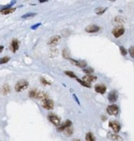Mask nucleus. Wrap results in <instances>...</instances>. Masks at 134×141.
I'll return each instance as SVG.
<instances>
[{
	"instance_id": "f257e3e1",
	"label": "nucleus",
	"mask_w": 134,
	"mask_h": 141,
	"mask_svg": "<svg viewBox=\"0 0 134 141\" xmlns=\"http://www.w3.org/2000/svg\"><path fill=\"white\" fill-rule=\"evenodd\" d=\"M29 86V84L26 80H24V79H22V80H19L18 82H16V84L15 85V91L17 93H20V92H22V91L26 90Z\"/></svg>"
},
{
	"instance_id": "f03ea898",
	"label": "nucleus",
	"mask_w": 134,
	"mask_h": 141,
	"mask_svg": "<svg viewBox=\"0 0 134 141\" xmlns=\"http://www.w3.org/2000/svg\"><path fill=\"white\" fill-rule=\"evenodd\" d=\"M48 119L49 121L51 122L52 124H53L54 126L58 127L60 125H61V120L60 118L58 117L57 115L55 114H53V113H50L49 115H48Z\"/></svg>"
},
{
	"instance_id": "7ed1b4c3",
	"label": "nucleus",
	"mask_w": 134,
	"mask_h": 141,
	"mask_svg": "<svg viewBox=\"0 0 134 141\" xmlns=\"http://www.w3.org/2000/svg\"><path fill=\"white\" fill-rule=\"evenodd\" d=\"M124 32H125V30L122 26H118L112 30V34L114 37H116V38H119L121 36H123L124 34Z\"/></svg>"
},
{
	"instance_id": "20e7f679",
	"label": "nucleus",
	"mask_w": 134,
	"mask_h": 141,
	"mask_svg": "<svg viewBox=\"0 0 134 141\" xmlns=\"http://www.w3.org/2000/svg\"><path fill=\"white\" fill-rule=\"evenodd\" d=\"M119 106L115 104L110 105L107 107V112L110 115H114V117H116V115L119 114Z\"/></svg>"
},
{
	"instance_id": "39448f33",
	"label": "nucleus",
	"mask_w": 134,
	"mask_h": 141,
	"mask_svg": "<svg viewBox=\"0 0 134 141\" xmlns=\"http://www.w3.org/2000/svg\"><path fill=\"white\" fill-rule=\"evenodd\" d=\"M41 106L46 110H52L53 108V102L50 100L49 98H46L41 101Z\"/></svg>"
},
{
	"instance_id": "423d86ee",
	"label": "nucleus",
	"mask_w": 134,
	"mask_h": 141,
	"mask_svg": "<svg viewBox=\"0 0 134 141\" xmlns=\"http://www.w3.org/2000/svg\"><path fill=\"white\" fill-rule=\"evenodd\" d=\"M109 126H110V127L113 130V131H114V133H118L121 129L120 124L116 121H110V123H109Z\"/></svg>"
},
{
	"instance_id": "0eeeda50",
	"label": "nucleus",
	"mask_w": 134,
	"mask_h": 141,
	"mask_svg": "<svg viewBox=\"0 0 134 141\" xmlns=\"http://www.w3.org/2000/svg\"><path fill=\"white\" fill-rule=\"evenodd\" d=\"M61 37L59 36H53L50 38L48 41V45L49 46H55L58 43L60 42Z\"/></svg>"
},
{
	"instance_id": "6e6552de",
	"label": "nucleus",
	"mask_w": 134,
	"mask_h": 141,
	"mask_svg": "<svg viewBox=\"0 0 134 141\" xmlns=\"http://www.w3.org/2000/svg\"><path fill=\"white\" fill-rule=\"evenodd\" d=\"M69 127H72V121L68 120V121H66L65 122L61 124V125L57 128V130L58 132H64V130H67Z\"/></svg>"
},
{
	"instance_id": "1a4fd4ad",
	"label": "nucleus",
	"mask_w": 134,
	"mask_h": 141,
	"mask_svg": "<svg viewBox=\"0 0 134 141\" xmlns=\"http://www.w3.org/2000/svg\"><path fill=\"white\" fill-rule=\"evenodd\" d=\"M108 99L110 102H114L118 100V93H117V91H111L109 93Z\"/></svg>"
},
{
	"instance_id": "9d476101",
	"label": "nucleus",
	"mask_w": 134,
	"mask_h": 141,
	"mask_svg": "<svg viewBox=\"0 0 134 141\" xmlns=\"http://www.w3.org/2000/svg\"><path fill=\"white\" fill-rule=\"evenodd\" d=\"M69 60L71 61V63H72L73 64L77 66V67H79V68H84V67H86V61H82V60H75L71 59V58H70V60Z\"/></svg>"
},
{
	"instance_id": "9b49d317",
	"label": "nucleus",
	"mask_w": 134,
	"mask_h": 141,
	"mask_svg": "<svg viewBox=\"0 0 134 141\" xmlns=\"http://www.w3.org/2000/svg\"><path fill=\"white\" fill-rule=\"evenodd\" d=\"M107 136H108V138L110 139V140H112V141H123V138L121 137V136L116 135L114 133H111V132H109Z\"/></svg>"
},
{
	"instance_id": "f8f14e48",
	"label": "nucleus",
	"mask_w": 134,
	"mask_h": 141,
	"mask_svg": "<svg viewBox=\"0 0 134 141\" xmlns=\"http://www.w3.org/2000/svg\"><path fill=\"white\" fill-rule=\"evenodd\" d=\"M85 30L88 33H95L100 31V27L96 26V25H91V26L86 27Z\"/></svg>"
},
{
	"instance_id": "ddd939ff",
	"label": "nucleus",
	"mask_w": 134,
	"mask_h": 141,
	"mask_svg": "<svg viewBox=\"0 0 134 141\" xmlns=\"http://www.w3.org/2000/svg\"><path fill=\"white\" fill-rule=\"evenodd\" d=\"M95 90L96 93H100V94H104L106 92V87L103 84H97L95 87Z\"/></svg>"
},
{
	"instance_id": "4468645a",
	"label": "nucleus",
	"mask_w": 134,
	"mask_h": 141,
	"mask_svg": "<svg viewBox=\"0 0 134 141\" xmlns=\"http://www.w3.org/2000/svg\"><path fill=\"white\" fill-rule=\"evenodd\" d=\"M11 49L13 53H15L19 49V41L17 39H13L11 43Z\"/></svg>"
},
{
	"instance_id": "2eb2a0df",
	"label": "nucleus",
	"mask_w": 134,
	"mask_h": 141,
	"mask_svg": "<svg viewBox=\"0 0 134 141\" xmlns=\"http://www.w3.org/2000/svg\"><path fill=\"white\" fill-rule=\"evenodd\" d=\"M15 10H16L15 7H6V8H3L2 10H0V13L3 15H7V14L12 13Z\"/></svg>"
},
{
	"instance_id": "dca6fc26",
	"label": "nucleus",
	"mask_w": 134,
	"mask_h": 141,
	"mask_svg": "<svg viewBox=\"0 0 134 141\" xmlns=\"http://www.w3.org/2000/svg\"><path fill=\"white\" fill-rule=\"evenodd\" d=\"M82 79L87 82L88 84H90V82H94L95 81L96 79H97V77H95V76H92V75H86V76H84L82 78Z\"/></svg>"
},
{
	"instance_id": "f3484780",
	"label": "nucleus",
	"mask_w": 134,
	"mask_h": 141,
	"mask_svg": "<svg viewBox=\"0 0 134 141\" xmlns=\"http://www.w3.org/2000/svg\"><path fill=\"white\" fill-rule=\"evenodd\" d=\"M76 79H77V81L79 82V84H82V86L86 87V88H91V85H90V84H88V82H86V81H84L83 79H80V78H76Z\"/></svg>"
},
{
	"instance_id": "a211bd4d",
	"label": "nucleus",
	"mask_w": 134,
	"mask_h": 141,
	"mask_svg": "<svg viewBox=\"0 0 134 141\" xmlns=\"http://www.w3.org/2000/svg\"><path fill=\"white\" fill-rule=\"evenodd\" d=\"M86 141H95V138L93 134L91 133V132H88L86 135Z\"/></svg>"
},
{
	"instance_id": "6ab92c4d",
	"label": "nucleus",
	"mask_w": 134,
	"mask_h": 141,
	"mask_svg": "<svg viewBox=\"0 0 134 141\" xmlns=\"http://www.w3.org/2000/svg\"><path fill=\"white\" fill-rule=\"evenodd\" d=\"M36 15L35 12H28V13H26L22 16V18L23 19H28V18H33V16H35Z\"/></svg>"
},
{
	"instance_id": "aec40b11",
	"label": "nucleus",
	"mask_w": 134,
	"mask_h": 141,
	"mask_svg": "<svg viewBox=\"0 0 134 141\" xmlns=\"http://www.w3.org/2000/svg\"><path fill=\"white\" fill-rule=\"evenodd\" d=\"M114 22H115L116 24H119V25H121V24H123L125 21L123 20V18H121V16H116V18L114 19Z\"/></svg>"
},
{
	"instance_id": "412c9836",
	"label": "nucleus",
	"mask_w": 134,
	"mask_h": 141,
	"mask_svg": "<svg viewBox=\"0 0 134 141\" xmlns=\"http://www.w3.org/2000/svg\"><path fill=\"white\" fill-rule=\"evenodd\" d=\"M2 92L3 94H7L10 93V87L8 84H5L3 85V88H2Z\"/></svg>"
},
{
	"instance_id": "4be33fe9",
	"label": "nucleus",
	"mask_w": 134,
	"mask_h": 141,
	"mask_svg": "<svg viewBox=\"0 0 134 141\" xmlns=\"http://www.w3.org/2000/svg\"><path fill=\"white\" fill-rule=\"evenodd\" d=\"M64 134L67 135V136H71L73 134V127H69L68 128L67 130H64Z\"/></svg>"
},
{
	"instance_id": "5701e85b",
	"label": "nucleus",
	"mask_w": 134,
	"mask_h": 141,
	"mask_svg": "<svg viewBox=\"0 0 134 141\" xmlns=\"http://www.w3.org/2000/svg\"><path fill=\"white\" fill-rule=\"evenodd\" d=\"M10 60V57H8V56H4L3 58H1L0 59V64H6L7 63L8 61Z\"/></svg>"
},
{
	"instance_id": "b1692460",
	"label": "nucleus",
	"mask_w": 134,
	"mask_h": 141,
	"mask_svg": "<svg viewBox=\"0 0 134 141\" xmlns=\"http://www.w3.org/2000/svg\"><path fill=\"white\" fill-rule=\"evenodd\" d=\"M37 91H38V90H35V89H33V90L30 91V93H29V97H31V98H35L36 97Z\"/></svg>"
},
{
	"instance_id": "393cba45",
	"label": "nucleus",
	"mask_w": 134,
	"mask_h": 141,
	"mask_svg": "<svg viewBox=\"0 0 134 141\" xmlns=\"http://www.w3.org/2000/svg\"><path fill=\"white\" fill-rule=\"evenodd\" d=\"M65 74H66V75L69 76V77H71V78H77V77L76 74H75V73H74L73 72H72V71H65Z\"/></svg>"
},
{
	"instance_id": "a878e982",
	"label": "nucleus",
	"mask_w": 134,
	"mask_h": 141,
	"mask_svg": "<svg viewBox=\"0 0 134 141\" xmlns=\"http://www.w3.org/2000/svg\"><path fill=\"white\" fill-rule=\"evenodd\" d=\"M62 56H64V58H65V59L70 60V58H69V52H68V49H64V51H62Z\"/></svg>"
},
{
	"instance_id": "bb28decb",
	"label": "nucleus",
	"mask_w": 134,
	"mask_h": 141,
	"mask_svg": "<svg viewBox=\"0 0 134 141\" xmlns=\"http://www.w3.org/2000/svg\"><path fill=\"white\" fill-rule=\"evenodd\" d=\"M58 49H53V51H51L49 53V57H55L58 55Z\"/></svg>"
},
{
	"instance_id": "cd10ccee",
	"label": "nucleus",
	"mask_w": 134,
	"mask_h": 141,
	"mask_svg": "<svg viewBox=\"0 0 134 141\" xmlns=\"http://www.w3.org/2000/svg\"><path fill=\"white\" fill-rule=\"evenodd\" d=\"M40 82H41V84H44V85H45V86H47V85H50V84H51V82H49V81H47V80L45 79L44 78H40Z\"/></svg>"
},
{
	"instance_id": "c85d7f7f",
	"label": "nucleus",
	"mask_w": 134,
	"mask_h": 141,
	"mask_svg": "<svg viewBox=\"0 0 134 141\" xmlns=\"http://www.w3.org/2000/svg\"><path fill=\"white\" fill-rule=\"evenodd\" d=\"M83 72L84 73H87L88 75H90L91 73H92L94 72V69H92V68H88V69H83Z\"/></svg>"
},
{
	"instance_id": "c756f323",
	"label": "nucleus",
	"mask_w": 134,
	"mask_h": 141,
	"mask_svg": "<svg viewBox=\"0 0 134 141\" xmlns=\"http://www.w3.org/2000/svg\"><path fill=\"white\" fill-rule=\"evenodd\" d=\"M119 49H120V52H121V55H127V53H128V51H127V49H125L123 46H120L119 47Z\"/></svg>"
},
{
	"instance_id": "7c9ffc66",
	"label": "nucleus",
	"mask_w": 134,
	"mask_h": 141,
	"mask_svg": "<svg viewBox=\"0 0 134 141\" xmlns=\"http://www.w3.org/2000/svg\"><path fill=\"white\" fill-rule=\"evenodd\" d=\"M128 52H129V55H130V56L132 58H134V45H132V46H131L130 48H129Z\"/></svg>"
},
{
	"instance_id": "2f4dec72",
	"label": "nucleus",
	"mask_w": 134,
	"mask_h": 141,
	"mask_svg": "<svg viewBox=\"0 0 134 141\" xmlns=\"http://www.w3.org/2000/svg\"><path fill=\"white\" fill-rule=\"evenodd\" d=\"M106 11V8H98V9H96V13H97L98 15H101L103 14L104 12Z\"/></svg>"
},
{
	"instance_id": "473e14b6",
	"label": "nucleus",
	"mask_w": 134,
	"mask_h": 141,
	"mask_svg": "<svg viewBox=\"0 0 134 141\" xmlns=\"http://www.w3.org/2000/svg\"><path fill=\"white\" fill-rule=\"evenodd\" d=\"M40 25H41V23H37V24H35V25H33V26H31V29H32V30H35V29H37V28H38V27H40Z\"/></svg>"
},
{
	"instance_id": "72a5a7b5",
	"label": "nucleus",
	"mask_w": 134,
	"mask_h": 141,
	"mask_svg": "<svg viewBox=\"0 0 134 141\" xmlns=\"http://www.w3.org/2000/svg\"><path fill=\"white\" fill-rule=\"evenodd\" d=\"M3 48H4L3 45H0V53H1L3 51Z\"/></svg>"
},
{
	"instance_id": "f704fd0d",
	"label": "nucleus",
	"mask_w": 134,
	"mask_h": 141,
	"mask_svg": "<svg viewBox=\"0 0 134 141\" xmlns=\"http://www.w3.org/2000/svg\"><path fill=\"white\" fill-rule=\"evenodd\" d=\"M73 141H81V140L79 139H73Z\"/></svg>"
}]
</instances>
